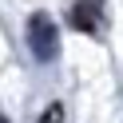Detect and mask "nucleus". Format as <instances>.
I'll return each instance as SVG.
<instances>
[{"mask_svg":"<svg viewBox=\"0 0 123 123\" xmlns=\"http://www.w3.org/2000/svg\"><path fill=\"white\" fill-rule=\"evenodd\" d=\"M28 48H32V56L40 64H52L60 56V32H56L48 12H32L28 16Z\"/></svg>","mask_w":123,"mask_h":123,"instance_id":"nucleus-1","label":"nucleus"},{"mask_svg":"<svg viewBox=\"0 0 123 123\" xmlns=\"http://www.w3.org/2000/svg\"><path fill=\"white\" fill-rule=\"evenodd\" d=\"M68 24L75 28V32H87V36H99L107 24L103 16V0H75L72 12H68Z\"/></svg>","mask_w":123,"mask_h":123,"instance_id":"nucleus-2","label":"nucleus"},{"mask_svg":"<svg viewBox=\"0 0 123 123\" xmlns=\"http://www.w3.org/2000/svg\"><path fill=\"white\" fill-rule=\"evenodd\" d=\"M40 123H64V107H60V103H52V107H44V115H40Z\"/></svg>","mask_w":123,"mask_h":123,"instance_id":"nucleus-3","label":"nucleus"},{"mask_svg":"<svg viewBox=\"0 0 123 123\" xmlns=\"http://www.w3.org/2000/svg\"><path fill=\"white\" fill-rule=\"evenodd\" d=\"M0 123H8V119H4V115H0Z\"/></svg>","mask_w":123,"mask_h":123,"instance_id":"nucleus-4","label":"nucleus"}]
</instances>
